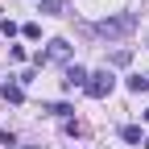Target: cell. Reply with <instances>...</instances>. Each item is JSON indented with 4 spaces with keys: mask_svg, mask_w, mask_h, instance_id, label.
I'll return each mask as SVG.
<instances>
[{
    "mask_svg": "<svg viewBox=\"0 0 149 149\" xmlns=\"http://www.w3.org/2000/svg\"><path fill=\"white\" fill-rule=\"evenodd\" d=\"M133 29H137V17H133V13L108 17V21H100V25H95V33H100V37H124V33H133Z\"/></svg>",
    "mask_w": 149,
    "mask_h": 149,
    "instance_id": "6da1fadb",
    "label": "cell"
},
{
    "mask_svg": "<svg viewBox=\"0 0 149 149\" xmlns=\"http://www.w3.org/2000/svg\"><path fill=\"white\" fill-rule=\"evenodd\" d=\"M112 87H116V79H112V70H95V74H91V79H87V95L91 100H104V95H112Z\"/></svg>",
    "mask_w": 149,
    "mask_h": 149,
    "instance_id": "7a4b0ae2",
    "label": "cell"
},
{
    "mask_svg": "<svg viewBox=\"0 0 149 149\" xmlns=\"http://www.w3.org/2000/svg\"><path fill=\"white\" fill-rule=\"evenodd\" d=\"M87 79H91V74H87L83 66H66V79H62V87H70V91H74V87H87Z\"/></svg>",
    "mask_w": 149,
    "mask_h": 149,
    "instance_id": "3957f363",
    "label": "cell"
},
{
    "mask_svg": "<svg viewBox=\"0 0 149 149\" xmlns=\"http://www.w3.org/2000/svg\"><path fill=\"white\" fill-rule=\"evenodd\" d=\"M124 87L133 91V95H141V91H149V74H128V79H124Z\"/></svg>",
    "mask_w": 149,
    "mask_h": 149,
    "instance_id": "277c9868",
    "label": "cell"
},
{
    "mask_svg": "<svg viewBox=\"0 0 149 149\" xmlns=\"http://www.w3.org/2000/svg\"><path fill=\"white\" fill-rule=\"evenodd\" d=\"M66 54H70V46L62 42V37H54V42H50V50H46V62H50V58H66Z\"/></svg>",
    "mask_w": 149,
    "mask_h": 149,
    "instance_id": "5b68a950",
    "label": "cell"
},
{
    "mask_svg": "<svg viewBox=\"0 0 149 149\" xmlns=\"http://www.w3.org/2000/svg\"><path fill=\"white\" fill-rule=\"evenodd\" d=\"M0 95H4L8 104H21V100H25V91L17 87V83H4V87H0Z\"/></svg>",
    "mask_w": 149,
    "mask_h": 149,
    "instance_id": "8992f818",
    "label": "cell"
},
{
    "mask_svg": "<svg viewBox=\"0 0 149 149\" xmlns=\"http://www.w3.org/2000/svg\"><path fill=\"white\" fill-rule=\"evenodd\" d=\"M46 112H50V116H62V120H70V104H46Z\"/></svg>",
    "mask_w": 149,
    "mask_h": 149,
    "instance_id": "52a82bcc",
    "label": "cell"
},
{
    "mask_svg": "<svg viewBox=\"0 0 149 149\" xmlns=\"http://www.w3.org/2000/svg\"><path fill=\"white\" fill-rule=\"evenodd\" d=\"M120 137H124L128 145H137V141H141V128H137V124H124V128H120Z\"/></svg>",
    "mask_w": 149,
    "mask_h": 149,
    "instance_id": "ba28073f",
    "label": "cell"
},
{
    "mask_svg": "<svg viewBox=\"0 0 149 149\" xmlns=\"http://www.w3.org/2000/svg\"><path fill=\"white\" fill-rule=\"evenodd\" d=\"M128 62H133V50H116L112 54V66H128Z\"/></svg>",
    "mask_w": 149,
    "mask_h": 149,
    "instance_id": "9c48e42d",
    "label": "cell"
},
{
    "mask_svg": "<svg viewBox=\"0 0 149 149\" xmlns=\"http://www.w3.org/2000/svg\"><path fill=\"white\" fill-rule=\"evenodd\" d=\"M42 13H50V17L62 13V0H42Z\"/></svg>",
    "mask_w": 149,
    "mask_h": 149,
    "instance_id": "30bf717a",
    "label": "cell"
},
{
    "mask_svg": "<svg viewBox=\"0 0 149 149\" xmlns=\"http://www.w3.org/2000/svg\"><path fill=\"white\" fill-rule=\"evenodd\" d=\"M145 120H149V112H145Z\"/></svg>",
    "mask_w": 149,
    "mask_h": 149,
    "instance_id": "8fae6325",
    "label": "cell"
},
{
    "mask_svg": "<svg viewBox=\"0 0 149 149\" xmlns=\"http://www.w3.org/2000/svg\"><path fill=\"white\" fill-rule=\"evenodd\" d=\"M145 149H149V141H145Z\"/></svg>",
    "mask_w": 149,
    "mask_h": 149,
    "instance_id": "7c38bea8",
    "label": "cell"
}]
</instances>
